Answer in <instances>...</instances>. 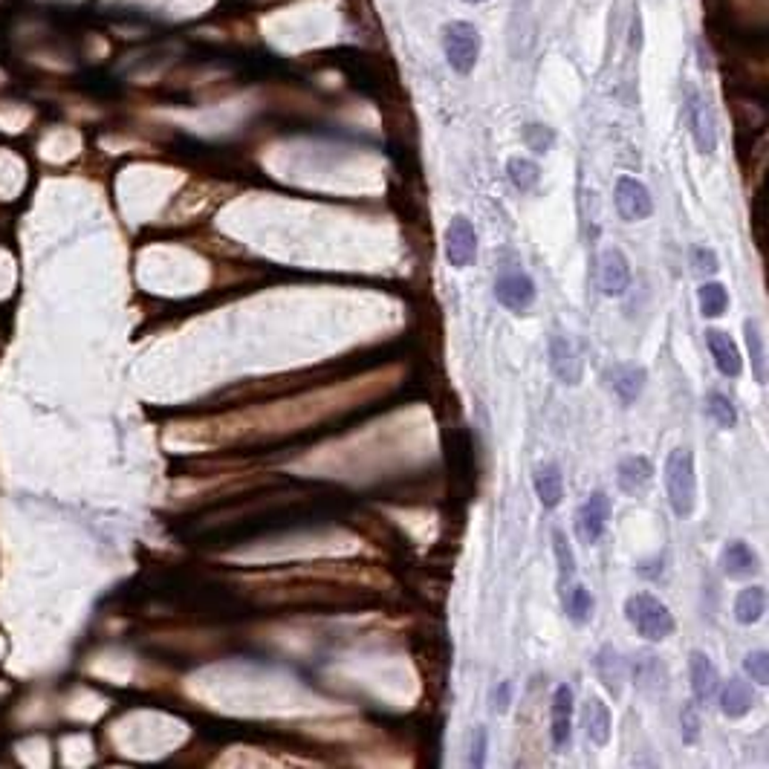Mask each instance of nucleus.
Masks as SVG:
<instances>
[{
  "instance_id": "f257e3e1",
  "label": "nucleus",
  "mask_w": 769,
  "mask_h": 769,
  "mask_svg": "<svg viewBox=\"0 0 769 769\" xmlns=\"http://www.w3.org/2000/svg\"><path fill=\"white\" fill-rule=\"evenodd\" d=\"M665 491L677 518H691L697 507V472L688 449H674L665 460Z\"/></svg>"
},
{
  "instance_id": "f03ea898",
  "label": "nucleus",
  "mask_w": 769,
  "mask_h": 769,
  "mask_svg": "<svg viewBox=\"0 0 769 769\" xmlns=\"http://www.w3.org/2000/svg\"><path fill=\"white\" fill-rule=\"evenodd\" d=\"M625 619L637 628V634L648 642H662L674 634V616L668 604L654 594H634L625 602Z\"/></svg>"
},
{
  "instance_id": "7ed1b4c3",
  "label": "nucleus",
  "mask_w": 769,
  "mask_h": 769,
  "mask_svg": "<svg viewBox=\"0 0 769 769\" xmlns=\"http://www.w3.org/2000/svg\"><path fill=\"white\" fill-rule=\"evenodd\" d=\"M481 49H483V35L474 23L455 21L443 30V53H446L449 67L457 75H469L477 67Z\"/></svg>"
},
{
  "instance_id": "20e7f679",
  "label": "nucleus",
  "mask_w": 769,
  "mask_h": 769,
  "mask_svg": "<svg viewBox=\"0 0 769 769\" xmlns=\"http://www.w3.org/2000/svg\"><path fill=\"white\" fill-rule=\"evenodd\" d=\"M683 116H686L688 133H691V140H695L700 154H714L717 128H714L712 107L705 105V98L697 93V87H691V84H686V93H683Z\"/></svg>"
},
{
  "instance_id": "39448f33",
  "label": "nucleus",
  "mask_w": 769,
  "mask_h": 769,
  "mask_svg": "<svg viewBox=\"0 0 769 769\" xmlns=\"http://www.w3.org/2000/svg\"><path fill=\"white\" fill-rule=\"evenodd\" d=\"M613 206L616 211H619V218L634 223V220H645L651 218L654 211V200H651V192L645 188V183L637 180V176H619L616 180V188H613Z\"/></svg>"
},
{
  "instance_id": "423d86ee",
  "label": "nucleus",
  "mask_w": 769,
  "mask_h": 769,
  "mask_svg": "<svg viewBox=\"0 0 769 769\" xmlns=\"http://www.w3.org/2000/svg\"><path fill=\"white\" fill-rule=\"evenodd\" d=\"M446 258L455 269L472 267L477 258V232L469 218H451L449 229H446Z\"/></svg>"
},
{
  "instance_id": "0eeeda50",
  "label": "nucleus",
  "mask_w": 769,
  "mask_h": 769,
  "mask_svg": "<svg viewBox=\"0 0 769 769\" xmlns=\"http://www.w3.org/2000/svg\"><path fill=\"white\" fill-rule=\"evenodd\" d=\"M495 298L507 310H526L535 301V281L524 269H503L495 281Z\"/></svg>"
},
{
  "instance_id": "6e6552de",
  "label": "nucleus",
  "mask_w": 769,
  "mask_h": 769,
  "mask_svg": "<svg viewBox=\"0 0 769 769\" xmlns=\"http://www.w3.org/2000/svg\"><path fill=\"white\" fill-rule=\"evenodd\" d=\"M611 512H613L611 498L604 495V491H594V495L582 503V509H578V515H576V529H578V535H582L585 544H596V541L604 535V526H608V521H611Z\"/></svg>"
},
{
  "instance_id": "1a4fd4ad",
  "label": "nucleus",
  "mask_w": 769,
  "mask_h": 769,
  "mask_svg": "<svg viewBox=\"0 0 769 769\" xmlns=\"http://www.w3.org/2000/svg\"><path fill=\"white\" fill-rule=\"evenodd\" d=\"M550 735H552V747L564 752L570 747L573 738V688L561 683L552 691V705H550Z\"/></svg>"
},
{
  "instance_id": "9d476101",
  "label": "nucleus",
  "mask_w": 769,
  "mask_h": 769,
  "mask_svg": "<svg viewBox=\"0 0 769 769\" xmlns=\"http://www.w3.org/2000/svg\"><path fill=\"white\" fill-rule=\"evenodd\" d=\"M599 286L604 295L619 298L630 286V263L622 249H604L599 258Z\"/></svg>"
},
{
  "instance_id": "9b49d317",
  "label": "nucleus",
  "mask_w": 769,
  "mask_h": 769,
  "mask_svg": "<svg viewBox=\"0 0 769 769\" xmlns=\"http://www.w3.org/2000/svg\"><path fill=\"white\" fill-rule=\"evenodd\" d=\"M550 364H552V371H556V376L561 382H567V385H578L582 382V376H585V356H582V350H578L570 338H564V336H559V338H552V345H550Z\"/></svg>"
},
{
  "instance_id": "f8f14e48",
  "label": "nucleus",
  "mask_w": 769,
  "mask_h": 769,
  "mask_svg": "<svg viewBox=\"0 0 769 769\" xmlns=\"http://www.w3.org/2000/svg\"><path fill=\"white\" fill-rule=\"evenodd\" d=\"M688 677H691V695L697 703H712L721 691V674H717V665L705 657L703 651H695L688 660Z\"/></svg>"
},
{
  "instance_id": "ddd939ff",
  "label": "nucleus",
  "mask_w": 769,
  "mask_h": 769,
  "mask_svg": "<svg viewBox=\"0 0 769 769\" xmlns=\"http://www.w3.org/2000/svg\"><path fill=\"white\" fill-rule=\"evenodd\" d=\"M608 382L613 388V394L619 397L622 406H634V402L639 399V394H642V388H645V382H648V373H645L642 364L622 362V364H613V368H611Z\"/></svg>"
},
{
  "instance_id": "4468645a",
  "label": "nucleus",
  "mask_w": 769,
  "mask_h": 769,
  "mask_svg": "<svg viewBox=\"0 0 769 769\" xmlns=\"http://www.w3.org/2000/svg\"><path fill=\"white\" fill-rule=\"evenodd\" d=\"M705 345H709V353L714 359V368L721 371L723 376H740L743 373V356L735 345V338L729 336L726 330H705Z\"/></svg>"
},
{
  "instance_id": "2eb2a0df",
  "label": "nucleus",
  "mask_w": 769,
  "mask_h": 769,
  "mask_svg": "<svg viewBox=\"0 0 769 769\" xmlns=\"http://www.w3.org/2000/svg\"><path fill=\"white\" fill-rule=\"evenodd\" d=\"M654 481V463L642 455H630L619 463L616 469V483L625 491V495H642Z\"/></svg>"
},
{
  "instance_id": "dca6fc26",
  "label": "nucleus",
  "mask_w": 769,
  "mask_h": 769,
  "mask_svg": "<svg viewBox=\"0 0 769 769\" xmlns=\"http://www.w3.org/2000/svg\"><path fill=\"white\" fill-rule=\"evenodd\" d=\"M721 567L729 578H749L758 570V556L747 541H729L721 552Z\"/></svg>"
},
{
  "instance_id": "f3484780",
  "label": "nucleus",
  "mask_w": 769,
  "mask_h": 769,
  "mask_svg": "<svg viewBox=\"0 0 769 769\" xmlns=\"http://www.w3.org/2000/svg\"><path fill=\"white\" fill-rule=\"evenodd\" d=\"M533 486H535L541 507H547V509H556L564 498V477L556 463H541L533 474Z\"/></svg>"
},
{
  "instance_id": "a211bd4d",
  "label": "nucleus",
  "mask_w": 769,
  "mask_h": 769,
  "mask_svg": "<svg viewBox=\"0 0 769 769\" xmlns=\"http://www.w3.org/2000/svg\"><path fill=\"white\" fill-rule=\"evenodd\" d=\"M582 721H585L587 738L594 740L596 747H608V743H611V729H613V717H611L608 705H604L599 697H587Z\"/></svg>"
},
{
  "instance_id": "6ab92c4d",
  "label": "nucleus",
  "mask_w": 769,
  "mask_h": 769,
  "mask_svg": "<svg viewBox=\"0 0 769 769\" xmlns=\"http://www.w3.org/2000/svg\"><path fill=\"white\" fill-rule=\"evenodd\" d=\"M717 695H721V712L726 717H732V721H738V717H743V714H749L752 703H755L752 686L747 683V679H740V677L726 679V686L717 691Z\"/></svg>"
},
{
  "instance_id": "aec40b11",
  "label": "nucleus",
  "mask_w": 769,
  "mask_h": 769,
  "mask_svg": "<svg viewBox=\"0 0 769 769\" xmlns=\"http://www.w3.org/2000/svg\"><path fill=\"white\" fill-rule=\"evenodd\" d=\"M596 671L602 677V683L608 686L613 695H619L625 677H628V662L616 654L613 645H602L599 657H596Z\"/></svg>"
},
{
  "instance_id": "412c9836",
  "label": "nucleus",
  "mask_w": 769,
  "mask_h": 769,
  "mask_svg": "<svg viewBox=\"0 0 769 769\" xmlns=\"http://www.w3.org/2000/svg\"><path fill=\"white\" fill-rule=\"evenodd\" d=\"M561 594H564V611L576 625H587L590 619H594L596 599L585 585H567Z\"/></svg>"
},
{
  "instance_id": "4be33fe9",
  "label": "nucleus",
  "mask_w": 769,
  "mask_h": 769,
  "mask_svg": "<svg viewBox=\"0 0 769 769\" xmlns=\"http://www.w3.org/2000/svg\"><path fill=\"white\" fill-rule=\"evenodd\" d=\"M764 611H766V590L758 585L743 587L735 599V619L740 625H755L764 616Z\"/></svg>"
},
{
  "instance_id": "5701e85b",
  "label": "nucleus",
  "mask_w": 769,
  "mask_h": 769,
  "mask_svg": "<svg viewBox=\"0 0 769 769\" xmlns=\"http://www.w3.org/2000/svg\"><path fill=\"white\" fill-rule=\"evenodd\" d=\"M507 174H509V183L518 188V192H533L541 180V168L538 162L526 159V157H512L507 162Z\"/></svg>"
},
{
  "instance_id": "b1692460",
  "label": "nucleus",
  "mask_w": 769,
  "mask_h": 769,
  "mask_svg": "<svg viewBox=\"0 0 769 769\" xmlns=\"http://www.w3.org/2000/svg\"><path fill=\"white\" fill-rule=\"evenodd\" d=\"M697 301H700V312L705 315V319H717V315H723L729 307V293H726L723 284L705 281L697 289Z\"/></svg>"
},
{
  "instance_id": "393cba45",
  "label": "nucleus",
  "mask_w": 769,
  "mask_h": 769,
  "mask_svg": "<svg viewBox=\"0 0 769 769\" xmlns=\"http://www.w3.org/2000/svg\"><path fill=\"white\" fill-rule=\"evenodd\" d=\"M552 550H556V561H559V587L564 590L576 576V556L561 529H552Z\"/></svg>"
},
{
  "instance_id": "a878e982",
  "label": "nucleus",
  "mask_w": 769,
  "mask_h": 769,
  "mask_svg": "<svg viewBox=\"0 0 769 769\" xmlns=\"http://www.w3.org/2000/svg\"><path fill=\"white\" fill-rule=\"evenodd\" d=\"M705 414H709L721 428H732L738 423V408L732 406V399L726 394H721V390H712V394L705 397Z\"/></svg>"
},
{
  "instance_id": "bb28decb",
  "label": "nucleus",
  "mask_w": 769,
  "mask_h": 769,
  "mask_svg": "<svg viewBox=\"0 0 769 769\" xmlns=\"http://www.w3.org/2000/svg\"><path fill=\"white\" fill-rule=\"evenodd\" d=\"M743 333H747L749 356H752V364H755V380L764 385L766 382V359H764V338H761L758 324L747 321V324H743Z\"/></svg>"
},
{
  "instance_id": "cd10ccee",
  "label": "nucleus",
  "mask_w": 769,
  "mask_h": 769,
  "mask_svg": "<svg viewBox=\"0 0 769 769\" xmlns=\"http://www.w3.org/2000/svg\"><path fill=\"white\" fill-rule=\"evenodd\" d=\"M524 142L526 148H533L535 154H547L552 142H556V131H550L547 124H541V122H533L524 128Z\"/></svg>"
},
{
  "instance_id": "c85d7f7f",
  "label": "nucleus",
  "mask_w": 769,
  "mask_h": 769,
  "mask_svg": "<svg viewBox=\"0 0 769 769\" xmlns=\"http://www.w3.org/2000/svg\"><path fill=\"white\" fill-rule=\"evenodd\" d=\"M688 261H691V272H695L697 278H709V275H714L717 269H721L717 255L709 246H695L688 252Z\"/></svg>"
},
{
  "instance_id": "c756f323",
  "label": "nucleus",
  "mask_w": 769,
  "mask_h": 769,
  "mask_svg": "<svg viewBox=\"0 0 769 769\" xmlns=\"http://www.w3.org/2000/svg\"><path fill=\"white\" fill-rule=\"evenodd\" d=\"M743 668H747L749 679H755L758 686H766V683H769V657H766V651H752V654H747V660H743Z\"/></svg>"
},
{
  "instance_id": "7c9ffc66",
  "label": "nucleus",
  "mask_w": 769,
  "mask_h": 769,
  "mask_svg": "<svg viewBox=\"0 0 769 769\" xmlns=\"http://www.w3.org/2000/svg\"><path fill=\"white\" fill-rule=\"evenodd\" d=\"M697 735H700L697 712L691 709V705H686V709H683V740L686 743H697Z\"/></svg>"
},
{
  "instance_id": "2f4dec72",
  "label": "nucleus",
  "mask_w": 769,
  "mask_h": 769,
  "mask_svg": "<svg viewBox=\"0 0 769 769\" xmlns=\"http://www.w3.org/2000/svg\"><path fill=\"white\" fill-rule=\"evenodd\" d=\"M474 738H477V743H474V758H472V766H481V764H483V752H486V729H483V726L477 729Z\"/></svg>"
},
{
  "instance_id": "473e14b6",
  "label": "nucleus",
  "mask_w": 769,
  "mask_h": 769,
  "mask_svg": "<svg viewBox=\"0 0 769 769\" xmlns=\"http://www.w3.org/2000/svg\"><path fill=\"white\" fill-rule=\"evenodd\" d=\"M509 697H512V686L509 683H500L495 688V703H498V712H507L509 709Z\"/></svg>"
},
{
  "instance_id": "72a5a7b5",
  "label": "nucleus",
  "mask_w": 769,
  "mask_h": 769,
  "mask_svg": "<svg viewBox=\"0 0 769 769\" xmlns=\"http://www.w3.org/2000/svg\"><path fill=\"white\" fill-rule=\"evenodd\" d=\"M463 4H483V0H463Z\"/></svg>"
}]
</instances>
